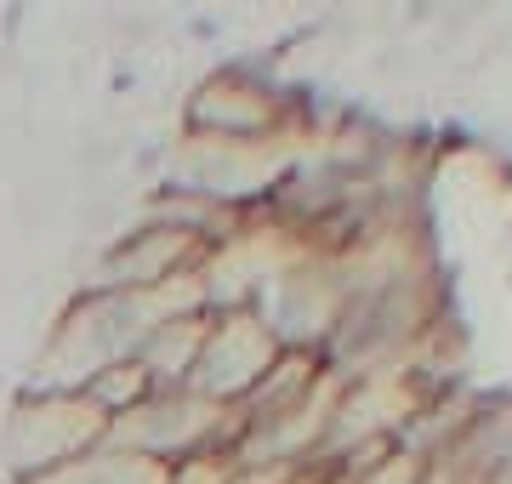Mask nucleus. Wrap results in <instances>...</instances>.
Returning a JSON list of instances; mask_svg holds the SVG:
<instances>
[{"instance_id":"1","label":"nucleus","mask_w":512,"mask_h":484,"mask_svg":"<svg viewBox=\"0 0 512 484\" xmlns=\"http://www.w3.org/2000/svg\"><path fill=\"white\" fill-rule=\"evenodd\" d=\"M103 445H109V416L86 393L23 388L18 405L6 410V428H0V462H6L12 484L63 473V467L97 456Z\"/></svg>"},{"instance_id":"2","label":"nucleus","mask_w":512,"mask_h":484,"mask_svg":"<svg viewBox=\"0 0 512 484\" xmlns=\"http://www.w3.org/2000/svg\"><path fill=\"white\" fill-rule=\"evenodd\" d=\"M279 331L268 325L262 302H239V308H211V331H205V354L188 376V388L211 399V405L234 410L245 393L262 382V371L279 359Z\"/></svg>"},{"instance_id":"3","label":"nucleus","mask_w":512,"mask_h":484,"mask_svg":"<svg viewBox=\"0 0 512 484\" xmlns=\"http://www.w3.org/2000/svg\"><path fill=\"white\" fill-rule=\"evenodd\" d=\"M205 331H211V308H194V314H165L154 331L143 336L137 348V365L148 371L154 388H188V376L205 354Z\"/></svg>"}]
</instances>
